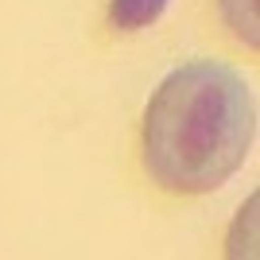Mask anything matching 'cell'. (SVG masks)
<instances>
[{
	"label": "cell",
	"instance_id": "1",
	"mask_svg": "<svg viewBox=\"0 0 260 260\" xmlns=\"http://www.w3.org/2000/svg\"><path fill=\"white\" fill-rule=\"evenodd\" d=\"M252 136L249 82L225 62L194 58L163 78L144 109V171L171 194H206L245 163Z\"/></svg>",
	"mask_w": 260,
	"mask_h": 260
},
{
	"label": "cell",
	"instance_id": "3",
	"mask_svg": "<svg viewBox=\"0 0 260 260\" xmlns=\"http://www.w3.org/2000/svg\"><path fill=\"white\" fill-rule=\"evenodd\" d=\"M221 20L245 47H256L260 31H256V0H217Z\"/></svg>",
	"mask_w": 260,
	"mask_h": 260
},
{
	"label": "cell",
	"instance_id": "2",
	"mask_svg": "<svg viewBox=\"0 0 260 260\" xmlns=\"http://www.w3.org/2000/svg\"><path fill=\"white\" fill-rule=\"evenodd\" d=\"M167 8V0H113L109 4V20L120 31H140L148 23H155Z\"/></svg>",
	"mask_w": 260,
	"mask_h": 260
}]
</instances>
